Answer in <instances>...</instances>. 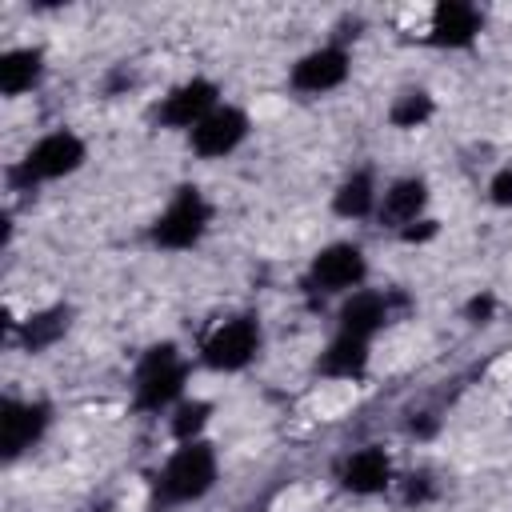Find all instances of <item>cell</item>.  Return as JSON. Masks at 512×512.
<instances>
[{
	"label": "cell",
	"mask_w": 512,
	"mask_h": 512,
	"mask_svg": "<svg viewBox=\"0 0 512 512\" xmlns=\"http://www.w3.org/2000/svg\"><path fill=\"white\" fill-rule=\"evenodd\" d=\"M212 484H216V452H212V444L188 440L180 452H172V460L156 476V500H152V508L160 512V508H172V504L200 500Z\"/></svg>",
	"instance_id": "6da1fadb"
},
{
	"label": "cell",
	"mask_w": 512,
	"mask_h": 512,
	"mask_svg": "<svg viewBox=\"0 0 512 512\" xmlns=\"http://www.w3.org/2000/svg\"><path fill=\"white\" fill-rule=\"evenodd\" d=\"M188 368L176 352V344H152L136 364V408L160 412L184 392Z\"/></svg>",
	"instance_id": "7a4b0ae2"
},
{
	"label": "cell",
	"mask_w": 512,
	"mask_h": 512,
	"mask_svg": "<svg viewBox=\"0 0 512 512\" xmlns=\"http://www.w3.org/2000/svg\"><path fill=\"white\" fill-rule=\"evenodd\" d=\"M80 164H84V140L72 136V132H48V136H40V140L24 152V160H20V168L12 172V180H16V184L60 180V176L76 172Z\"/></svg>",
	"instance_id": "3957f363"
},
{
	"label": "cell",
	"mask_w": 512,
	"mask_h": 512,
	"mask_svg": "<svg viewBox=\"0 0 512 512\" xmlns=\"http://www.w3.org/2000/svg\"><path fill=\"white\" fill-rule=\"evenodd\" d=\"M208 216H212V212H208L200 188L184 184V188L172 196V204L156 216V224H152V240H156L160 248H192V244L204 236Z\"/></svg>",
	"instance_id": "277c9868"
},
{
	"label": "cell",
	"mask_w": 512,
	"mask_h": 512,
	"mask_svg": "<svg viewBox=\"0 0 512 512\" xmlns=\"http://www.w3.org/2000/svg\"><path fill=\"white\" fill-rule=\"evenodd\" d=\"M260 352V324L256 316H232L204 340V364L216 372H240Z\"/></svg>",
	"instance_id": "5b68a950"
},
{
	"label": "cell",
	"mask_w": 512,
	"mask_h": 512,
	"mask_svg": "<svg viewBox=\"0 0 512 512\" xmlns=\"http://www.w3.org/2000/svg\"><path fill=\"white\" fill-rule=\"evenodd\" d=\"M364 272H368V264H364V252L356 244H328L312 256L308 284L320 292H348L364 280Z\"/></svg>",
	"instance_id": "8992f818"
},
{
	"label": "cell",
	"mask_w": 512,
	"mask_h": 512,
	"mask_svg": "<svg viewBox=\"0 0 512 512\" xmlns=\"http://www.w3.org/2000/svg\"><path fill=\"white\" fill-rule=\"evenodd\" d=\"M248 136V116L240 112V108H212L196 128H192V148L200 152V156H228L240 140Z\"/></svg>",
	"instance_id": "52a82bcc"
},
{
	"label": "cell",
	"mask_w": 512,
	"mask_h": 512,
	"mask_svg": "<svg viewBox=\"0 0 512 512\" xmlns=\"http://www.w3.org/2000/svg\"><path fill=\"white\" fill-rule=\"evenodd\" d=\"M48 428V404H20V400H4L0 408V444L4 456L16 460L24 448H32Z\"/></svg>",
	"instance_id": "ba28073f"
},
{
	"label": "cell",
	"mask_w": 512,
	"mask_h": 512,
	"mask_svg": "<svg viewBox=\"0 0 512 512\" xmlns=\"http://www.w3.org/2000/svg\"><path fill=\"white\" fill-rule=\"evenodd\" d=\"M344 80H348V52L336 48V44L300 56L296 68H292V88L296 92H332Z\"/></svg>",
	"instance_id": "9c48e42d"
},
{
	"label": "cell",
	"mask_w": 512,
	"mask_h": 512,
	"mask_svg": "<svg viewBox=\"0 0 512 512\" xmlns=\"http://www.w3.org/2000/svg\"><path fill=\"white\" fill-rule=\"evenodd\" d=\"M216 104V84L212 80H188L180 88H172L160 104V124L168 128H196Z\"/></svg>",
	"instance_id": "30bf717a"
},
{
	"label": "cell",
	"mask_w": 512,
	"mask_h": 512,
	"mask_svg": "<svg viewBox=\"0 0 512 512\" xmlns=\"http://www.w3.org/2000/svg\"><path fill=\"white\" fill-rule=\"evenodd\" d=\"M388 480H392V460H388V452L376 448V444L352 452V456L344 460V468H340V484H344L352 496H376V492L388 488Z\"/></svg>",
	"instance_id": "8fae6325"
},
{
	"label": "cell",
	"mask_w": 512,
	"mask_h": 512,
	"mask_svg": "<svg viewBox=\"0 0 512 512\" xmlns=\"http://www.w3.org/2000/svg\"><path fill=\"white\" fill-rule=\"evenodd\" d=\"M480 32V12L464 0H444L432 8V28H428V40L440 44V48H468Z\"/></svg>",
	"instance_id": "7c38bea8"
},
{
	"label": "cell",
	"mask_w": 512,
	"mask_h": 512,
	"mask_svg": "<svg viewBox=\"0 0 512 512\" xmlns=\"http://www.w3.org/2000/svg\"><path fill=\"white\" fill-rule=\"evenodd\" d=\"M388 300L380 292H352L344 304H340V332L348 336H360L368 340L372 332H380L388 324Z\"/></svg>",
	"instance_id": "4fadbf2b"
},
{
	"label": "cell",
	"mask_w": 512,
	"mask_h": 512,
	"mask_svg": "<svg viewBox=\"0 0 512 512\" xmlns=\"http://www.w3.org/2000/svg\"><path fill=\"white\" fill-rule=\"evenodd\" d=\"M424 204H428V184L424 180H416V176L396 180V184H388V192L380 200V220L392 224V228H408V224H416Z\"/></svg>",
	"instance_id": "5bb4252c"
},
{
	"label": "cell",
	"mask_w": 512,
	"mask_h": 512,
	"mask_svg": "<svg viewBox=\"0 0 512 512\" xmlns=\"http://www.w3.org/2000/svg\"><path fill=\"white\" fill-rule=\"evenodd\" d=\"M316 368H320V376H332V380H356V376H364V368H368V340L340 332L320 352Z\"/></svg>",
	"instance_id": "9a60e30c"
},
{
	"label": "cell",
	"mask_w": 512,
	"mask_h": 512,
	"mask_svg": "<svg viewBox=\"0 0 512 512\" xmlns=\"http://www.w3.org/2000/svg\"><path fill=\"white\" fill-rule=\"evenodd\" d=\"M40 72H44V56L36 48H12L0 56V92L20 96L40 80Z\"/></svg>",
	"instance_id": "2e32d148"
},
{
	"label": "cell",
	"mask_w": 512,
	"mask_h": 512,
	"mask_svg": "<svg viewBox=\"0 0 512 512\" xmlns=\"http://www.w3.org/2000/svg\"><path fill=\"white\" fill-rule=\"evenodd\" d=\"M64 332H68V308H44V312H32V316L20 324V340H24L28 352H44V348H52Z\"/></svg>",
	"instance_id": "e0dca14e"
},
{
	"label": "cell",
	"mask_w": 512,
	"mask_h": 512,
	"mask_svg": "<svg viewBox=\"0 0 512 512\" xmlns=\"http://www.w3.org/2000/svg\"><path fill=\"white\" fill-rule=\"evenodd\" d=\"M332 208H336V216H344V220H360V216H368V212L376 208L372 176H368V172H352V176L336 188Z\"/></svg>",
	"instance_id": "ac0fdd59"
},
{
	"label": "cell",
	"mask_w": 512,
	"mask_h": 512,
	"mask_svg": "<svg viewBox=\"0 0 512 512\" xmlns=\"http://www.w3.org/2000/svg\"><path fill=\"white\" fill-rule=\"evenodd\" d=\"M432 112H436L432 96H428V92H420V88H412V92H400V96L392 100L388 120H392L396 128H420V124H424Z\"/></svg>",
	"instance_id": "d6986e66"
},
{
	"label": "cell",
	"mask_w": 512,
	"mask_h": 512,
	"mask_svg": "<svg viewBox=\"0 0 512 512\" xmlns=\"http://www.w3.org/2000/svg\"><path fill=\"white\" fill-rule=\"evenodd\" d=\"M208 416H212V404L208 400H188V404H180L176 408V420H172V436L176 440H196L200 436V428L208 424Z\"/></svg>",
	"instance_id": "ffe728a7"
},
{
	"label": "cell",
	"mask_w": 512,
	"mask_h": 512,
	"mask_svg": "<svg viewBox=\"0 0 512 512\" xmlns=\"http://www.w3.org/2000/svg\"><path fill=\"white\" fill-rule=\"evenodd\" d=\"M488 196H492V204H500V208H512V168H500V172L492 176V184H488Z\"/></svg>",
	"instance_id": "44dd1931"
},
{
	"label": "cell",
	"mask_w": 512,
	"mask_h": 512,
	"mask_svg": "<svg viewBox=\"0 0 512 512\" xmlns=\"http://www.w3.org/2000/svg\"><path fill=\"white\" fill-rule=\"evenodd\" d=\"M404 500H408V504H424V500H432V484H428L424 472H420V476H408V484H404Z\"/></svg>",
	"instance_id": "7402d4cb"
},
{
	"label": "cell",
	"mask_w": 512,
	"mask_h": 512,
	"mask_svg": "<svg viewBox=\"0 0 512 512\" xmlns=\"http://www.w3.org/2000/svg\"><path fill=\"white\" fill-rule=\"evenodd\" d=\"M492 308H496V300L484 292V296H476V300H468V320L472 324H488V316H492Z\"/></svg>",
	"instance_id": "603a6c76"
},
{
	"label": "cell",
	"mask_w": 512,
	"mask_h": 512,
	"mask_svg": "<svg viewBox=\"0 0 512 512\" xmlns=\"http://www.w3.org/2000/svg\"><path fill=\"white\" fill-rule=\"evenodd\" d=\"M400 236H404L408 244H416V240H428V236H436V220H416V224L400 228Z\"/></svg>",
	"instance_id": "cb8c5ba5"
}]
</instances>
